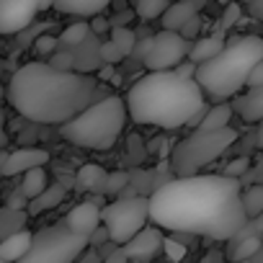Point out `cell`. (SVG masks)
Masks as SVG:
<instances>
[{
    "label": "cell",
    "mask_w": 263,
    "mask_h": 263,
    "mask_svg": "<svg viewBox=\"0 0 263 263\" xmlns=\"http://www.w3.org/2000/svg\"><path fill=\"white\" fill-rule=\"evenodd\" d=\"M240 194L242 183L222 173L171 178L147 199L150 222L171 232L230 240L248 219Z\"/></svg>",
    "instance_id": "obj_1"
},
{
    "label": "cell",
    "mask_w": 263,
    "mask_h": 263,
    "mask_svg": "<svg viewBox=\"0 0 263 263\" xmlns=\"http://www.w3.org/2000/svg\"><path fill=\"white\" fill-rule=\"evenodd\" d=\"M98 83L88 72H65L49 62H29L11 75L8 103L39 124H65L96 101Z\"/></svg>",
    "instance_id": "obj_2"
},
{
    "label": "cell",
    "mask_w": 263,
    "mask_h": 263,
    "mask_svg": "<svg viewBox=\"0 0 263 263\" xmlns=\"http://www.w3.org/2000/svg\"><path fill=\"white\" fill-rule=\"evenodd\" d=\"M126 116L137 124L160 129H181L204 106V93L194 78H183L176 70H160L142 75L129 88Z\"/></svg>",
    "instance_id": "obj_3"
},
{
    "label": "cell",
    "mask_w": 263,
    "mask_h": 263,
    "mask_svg": "<svg viewBox=\"0 0 263 263\" xmlns=\"http://www.w3.org/2000/svg\"><path fill=\"white\" fill-rule=\"evenodd\" d=\"M258 60H263V39L255 34L235 36L224 42L219 54L196 65L194 80L199 83L204 96L224 101L245 88V80Z\"/></svg>",
    "instance_id": "obj_4"
},
{
    "label": "cell",
    "mask_w": 263,
    "mask_h": 263,
    "mask_svg": "<svg viewBox=\"0 0 263 263\" xmlns=\"http://www.w3.org/2000/svg\"><path fill=\"white\" fill-rule=\"evenodd\" d=\"M126 124V103L119 96H106L85 106L78 116L60 124V137L88 150H111Z\"/></svg>",
    "instance_id": "obj_5"
},
{
    "label": "cell",
    "mask_w": 263,
    "mask_h": 263,
    "mask_svg": "<svg viewBox=\"0 0 263 263\" xmlns=\"http://www.w3.org/2000/svg\"><path fill=\"white\" fill-rule=\"evenodd\" d=\"M237 140V132L232 126L224 129H194L189 137H183L171 153V171L176 178L196 176L201 168L222 158Z\"/></svg>",
    "instance_id": "obj_6"
},
{
    "label": "cell",
    "mask_w": 263,
    "mask_h": 263,
    "mask_svg": "<svg viewBox=\"0 0 263 263\" xmlns=\"http://www.w3.org/2000/svg\"><path fill=\"white\" fill-rule=\"evenodd\" d=\"M88 250V237L72 232L65 222L34 232L26 255L16 263H70Z\"/></svg>",
    "instance_id": "obj_7"
},
{
    "label": "cell",
    "mask_w": 263,
    "mask_h": 263,
    "mask_svg": "<svg viewBox=\"0 0 263 263\" xmlns=\"http://www.w3.org/2000/svg\"><path fill=\"white\" fill-rule=\"evenodd\" d=\"M101 222L114 245H124L150 222V204L145 196H124L101 209Z\"/></svg>",
    "instance_id": "obj_8"
},
{
    "label": "cell",
    "mask_w": 263,
    "mask_h": 263,
    "mask_svg": "<svg viewBox=\"0 0 263 263\" xmlns=\"http://www.w3.org/2000/svg\"><path fill=\"white\" fill-rule=\"evenodd\" d=\"M189 39H183L178 31H160L153 36V44L147 49V54L142 57V65L150 72H160V70H173L178 62H183V57H189Z\"/></svg>",
    "instance_id": "obj_9"
},
{
    "label": "cell",
    "mask_w": 263,
    "mask_h": 263,
    "mask_svg": "<svg viewBox=\"0 0 263 263\" xmlns=\"http://www.w3.org/2000/svg\"><path fill=\"white\" fill-rule=\"evenodd\" d=\"M54 6V0H0V34H18L31 26L36 13Z\"/></svg>",
    "instance_id": "obj_10"
},
{
    "label": "cell",
    "mask_w": 263,
    "mask_h": 263,
    "mask_svg": "<svg viewBox=\"0 0 263 263\" xmlns=\"http://www.w3.org/2000/svg\"><path fill=\"white\" fill-rule=\"evenodd\" d=\"M160 245H163V232H160V227H142L132 240H126L124 245H119L121 248V253L126 255V260H150L158 250H160Z\"/></svg>",
    "instance_id": "obj_11"
},
{
    "label": "cell",
    "mask_w": 263,
    "mask_h": 263,
    "mask_svg": "<svg viewBox=\"0 0 263 263\" xmlns=\"http://www.w3.org/2000/svg\"><path fill=\"white\" fill-rule=\"evenodd\" d=\"M49 163V153L42 150V147H21L11 155L3 158V176H24L26 171L31 168H39V165H47Z\"/></svg>",
    "instance_id": "obj_12"
},
{
    "label": "cell",
    "mask_w": 263,
    "mask_h": 263,
    "mask_svg": "<svg viewBox=\"0 0 263 263\" xmlns=\"http://www.w3.org/2000/svg\"><path fill=\"white\" fill-rule=\"evenodd\" d=\"M65 224L78 232V235H90L98 224H101V206L96 201H80L78 206L70 209V214L65 217Z\"/></svg>",
    "instance_id": "obj_13"
},
{
    "label": "cell",
    "mask_w": 263,
    "mask_h": 263,
    "mask_svg": "<svg viewBox=\"0 0 263 263\" xmlns=\"http://www.w3.org/2000/svg\"><path fill=\"white\" fill-rule=\"evenodd\" d=\"M232 111L240 114L242 121H248V124H258V121L263 119V85L248 88V93L237 96L235 103H232Z\"/></svg>",
    "instance_id": "obj_14"
},
{
    "label": "cell",
    "mask_w": 263,
    "mask_h": 263,
    "mask_svg": "<svg viewBox=\"0 0 263 263\" xmlns=\"http://www.w3.org/2000/svg\"><path fill=\"white\" fill-rule=\"evenodd\" d=\"M31 237H34V232H29V230H18V232L3 237L0 240V258H3L6 263L21 260L26 255L29 245H31Z\"/></svg>",
    "instance_id": "obj_15"
},
{
    "label": "cell",
    "mask_w": 263,
    "mask_h": 263,
    "mask_svg": "<svg viewBox=\"0 0 263 263\" xmlns=\"http://www.w3.org/2000/svg\"><path fill=\"white\" fill-rule=\"evenodd\" d=\"M194 16H199V8H194L186 0H181V3H168V8L163 11V29L165 31H181Z\"/></svg>",
    "instance_id": "obj_16"
},
{
    "label": "cell",
    "mask_w": 263,
    "mask_h": 263,
    "mask_svg": "<svg viewBox=\"0 0 263 263\" xmlns=\"http://www.w3.org/2000/svg\"><path fill=\"white\" fill-rule=\"evenodd\" d=\"M108 3L111 0H54L52 8L67 16H98L108 8Z\"/></svg>",
    "instance_id": "obj_17"
},
{
    "label": "cell",
    "mask_w": 263,
    "mask_h": 263,
    "mask_svg": "<svg viewBox=\"0 0 263 263\" xmlns=\"http://www.w3.org/2000/svg\"><path fill=\"white\" fill-rule=\"evenodd\" d=\"M106 171L96 163H88L78 171L75 176V183H78V191H96V194H103V186H106Z\"/></svg>",
    "instance_id": "obj_18"
},
{
    "label": "cell",
    "mask_w": 263,
    "mask_h": 263,
    "mask_svg": "<svg viewBox=\"0 0 263 263\" xmlns=\"http://www.w3.org/2000/svg\"><path fill=\"white\" fill-rule=\"evenodd\" d=\"M222 47H224V39H222V34H212V36H201V39H196L194 42V47L189 49V60L191 62H206V60H212L214 54H219L222 52Z\"/></svg>",
    "instance_id": "obj_19"
},
{
    "label": "cell",
    "mask_w": 263,
    "mask_h": 263,
    "mask_svg": "<svg viewBox=\"0 0 263 263\" xmlns=\"http://www.w3.org/2000/svg\"><path fill=\"white\" fill-rule=\"evenodd\" d=\"M227 242H230V248H227V258H230L232 263H237V260H248V258H253L255 250L260 248L263 237H230Z\"/></svg>",
    "instance_id": "obj_20"
},
{
    "label": "cell",
    "mask_w": 263,
    "mask_h": 263,
    "mask_svg": "<svg viewBox=\"0 0 263 263\" xmlns=\"http://www.w3.org/2000/svg\"><path fill=\"white\" fill-rule=\"evenodd\" d=\"M65 199V189L62 186H47L36 199H31L26 206H29V214H39V212H47V209H54L60 206V201Z\"/></svg>",
    "instance_id": "obj_21"
},
{
    "label": "cell",
    "mask_w": 263,
    "mask_h": 263,
    "mask_svg": "<svg viewBox=\"0 0 263 263\" xmlns=\"http://www.w3.org/2000/svg\"><path fill=\"white\" fill-rule=\"evenodd\" d=\"M230 119H232V106L230 103H217V106H209L201 124L196 129H224L230 126Z\"/></svg>",
    "instance_id": "obj_22"
},
{
    "label": "cell",
    "mask_w": 263,
    "mask_h": 263,
    "mask_svg": "<svg viewBox=\"0 0 263 263\" xmlns=\"http://www.w3.org/2000/svg\"><path fill=\"white\" fill-rule=\"evenodd\" d=\"M47 189V171H44V165H39V168H31V171H26L24 173V181H21V194L31 201V199H36L42 191Z\"/></svg>",
    "instance_id": "obj_23"
},
{
    "label": "cell",
    "mask_w": 263,
    "mask_h": 263,
    "mask_svg": "<svg viewBox=\"0 0 263 263\" xmlns=\"http://www.w3.org/2000/svg\"><path fill=\"white\" fill-rule=\"evenodd\" d=\"M240 201H242V209H245V217H248V219L263 214V183L248 186V189L240 194Z\"/></svg>",
    "instance_id": "obj_24"
},
{
    "label": "cell",
    "mask_w": 263,
    "mask_h": 263,
    "mask_svg": "<svg viewBox=\"0 0 263 263\" xmlns=\"http://www.w3.org/2000/svg\"><path fill=\"white\" fill-rule=\"evenodd\" d=\"M24 222H26V214L21 209H11V206H0V235L8 237L18 230H24Z\"/></svg>",
    "instance_id": "obj_25"
},
{
    "label": "cell",
    "mask_w": 263,
    "mask_h": 263,
    "mask_svg": "<svg viewBox=\"0 0 263 263\" xmlns=\"http://www.w3.org/2000/svg\"><path fill=\"white\" fill-rule=\"evenodd\" d=\"M88 36H90V24H88V21H78V24L67 26V29L60 34L57 44H60V47H70V49H72V47L83 44Z\"/></svg>",
    "instance_id": "obj_26"
},
{
    "label": "cell",
    "mask_w": 263,
    "mask_h": 263,
    "mask_svg": "<svg viewBox=\"0 0 263 263\" xmlns=\"http://www.w3.org/2000/svg\"><path fill=\"white\" fill-rule=\"evenodd\" d=\"M171 0H135V13L145 21H153V18H160L163 11L168 8Z\"/></svg>",
    "instance_id": "obj_27"
},
{
    "label": "cell",
    "mask_w": 263,
    "mask_h": 263,
    "mask_svg": "<svg viewBox=\"0 0 263 263\" xmlns=\"http://www.w3.org/2000/svg\"><path fill=\"white\" fill-rule=\"evenodd\" d=\"M111 42H114V44L119 47V52L126 57V54L135 52L137 36H135V31L126 29V26H114V29H111Z\"/></svg>",
    "instance_id": "obj_28"
},
{
    "label": "cell",
    "mask_w": 263,
    "mask_h": 263,
    "mask_svg": "<svg viewBox=\"0 0 263 263\" xmlns=\"http://www.w3.org/2000/svg\"><path fill=\"white\" fill-rule=\"evenodd\" d=\"M160 248L165 250V255H168L171 263H183V258H186V253H189V248H186L181 240H176V237H163V245H160Z\"/></svg>",
    "instance_id": "obj_29"
},
{
    "label": "cell",
    "mask_w": 263,
    "mask_h": 263,
    "mask_svg": "<svg viewBox=\"0 0 263 263\" xmlns=\"http://www.w3.org/2000/svg\"><path fill=\"white\" fill-rule=\"evenodd\" d=\"M49 65H52V67H57V70L72 72V70H75V54H72V52H65V49H54V52H52Z\"/></svg>",
    "instance_id": "obj_30"
},
{
    "label": "cell",
    "mask_w": 263,
    "mask_h": 263,
    "mask_svg": "<svg viewBox=\"0 0 263 263\" xmlns=\"http://www.w3.org/2000/svg\"><path fill=\"white\" fill-rule=\"evenodd\" d=\"M250 171V160L248 158H235L227 168H224V173L222 176H230V178H237V181H242V176Z\"/></svg>",
    "instance_id": "obj_31"
},
{
    "label": "cell",
    "mask_w": 263,
    "mask_h": 263,
    "mask_svg": "<svg viewBox=\"0 0 263 263\" xmlns=\"http://www.w3.org/2000/svg\"><path fill=\"white\" fill-rule=\"evenodd\" d=\"M98 54H101V60H103V62H108V65L121 62V57H124V54L119 52V47H116L111 39H108V42H103V44L98 47Z\"/></svg>",
    "instance_id": "obj_32"
},
{
    "label": "cell",
    "mask_w": 263,
    "mask_h": 263,
    "mask_svg": "<svg viewBox=\"0 0 263 263\" xmlns=\"http://www.w3.org/2000/svg\"><path fill=\"white\" fill-rule=\"evenodd\" d=\"M126 173H121V171H116V173H108L106 176V186H103V194H116V191H121L124 186H126Z\"/></svg>",
    "instance_id": "obj_33"
},
{
    "label": "cell",
    "mask_w": 263,
    "mask_h": 263,
    "mask_svg": "<svg viewBox=\"0 0 263 263\" xmlns=\"http://www.w3.org/2000/svg\"><path fill=\"white\" fill-rule=\"evenodd\" d=\"M240 6H237V0H232V3H227L224 6V16H222V29H230V26H235L237 21H240Z\"/></svg>",
    "instance_id": "obj_34"
},
{
    "label": "cell",
    "mask_w": 263,
    "mask_h": 263,
    "mask_svg": "<svg viewBox=\"0 0 263 263\" xmlns=\"http://www.w3.org/2000/svg\"><path fill=\"white\" fill-rule=\"evenodd\" d=\"M57 47H60V44H57L54 36H47V34H44V36L36 39V52H39V54H52Z\"/></svg>",
    "instance_id": "obj_35"
},
{
    "label": "cell",
    "mask_w": 263,
    "mask_h": 263,
    "mask_svg": "<svg viewBox=\"0 0 263 263\" xmlns=\"http://www.w3.org/2000/svg\"><path fill=\"white\" fill-rule=\"evenodd\" d=\"M245 85H248V88H255V85H263V60H258V62L253 65V70H250V75H248V80H245Z\"/></svg>",
    "instance_id": "obj_36"
},
{
    "label": "cell",
    "mask_w": 263,
    "mask_h": 263,
    "mask_svg": "<svg viewBox=\"0 0 263 263\" xmlns=\"http://www.w3.org/2000/svg\"><path fill=\"white\" fill-rule=\"evenodd\" d=\"M173 70H176L178 75H183V78H194V72H196V62H191V60H189V62H178Z\"/></svg>",
    "instance_id": "obj_37"
},
{
    "label": "cell",
    "mask_w": 263,
    "mask_h": 263,
    "mask_svg": "<svg viewBox=\"0 0 263 263\" xmlns=\"http://www.w3.org/2000/svg\"><path fill=\"white\" fill-rule=\"evenodd\" d=\"M26 204H29V199L21 194V189H18V191H13V194H11V199H8V206H11V209H24Z\"/></svg>",
    "instance_id": "obj_38"
},
{
    "label": "cell",
    "mask_w": 263,
    "mask_h": 263,
    "mask_svg": "<svg viewBox=\"0 0 263 263\" xmlns=\"http://www.w3.org/2000/svg\"><path fill=\"white\" fill-rule=\"evenodd\" d=\"M196 31H199V16H194V18H191L178 34H181L183 39H189V36H196Z\"/></svg>",
    "instance_id": "obj_39"
},
{
    "label": "cell",
    "mask_w": 263,
    "mask_h": 263,
    "mask_svg": "<svg viewBox=\"0 0 263 263\" xmlns=\"http://www.w3.org/2000/svg\"><path fill=\"white\" fill-rule=\"evenodd\" d=\"M103 263H129V260H126V255L121 253V248H116V250H111V253L106 255Z\"/></svg>",
    "instance_id": "obj_40"
},
{
    "label": "cell",
    "mask_w": 263,
    "mask_h": 263,
    "mask_svg": "<svg viewBox=\"0 0 263 263\" xmlns=\"http://www.w3.org/2000/svg\"><path fill=\"white\" fill-rule=\"evenodd\" d=\"M250 13L255 16V18H263V0H250Z\"/></svg>",
    "instance_id": "obj_41"
},
{
    "label": "cell",
    "mask_w": 263,
    "mask_h": 263,
    "mask_svg": "<svg viewBox=\"0 0 263 263\" xmlns=\"http://www.w3.org/2000/svg\"><path fill=\"white\" fill-rule=\"evenodd\" d=\"M255 145L263 150V119L258 121V129H255Z\"/></svg>",
    "instance_id": "obj_42"
},
{
    "label": "cell",
    "mask_w": 263,
    "mask_h": 263,
    "mask_svg": "<svg viewBox=\"0 0 263 263\" xmlns=\"http://www.w3.org/2000/svg\"><path fill=\"white\" fill-rule=\"evenodd\" d=\"M248 263H263V242H260V248L255 250V255L248 258Z\"/></svg>",
    "instance_id": "obj_43"
},
{
    "label": "cell",
    "mask_w": 263,
    "mask_h": 263,
    "mask_svg": "<svg viewBox=\"0 0 263 263\" xmlns=\"http://www.w3.org/2000/svg\"><path fill=\"white\" fill-rule=\"evenodd\" d=\"M101 78H103V80H111V78H114V67L108 65V67H106V70L101 72Z\"/></svg>",
    "instance_id": "obj_44"
},
{
    "label": "cell",
    "mask_w": 263,
    "mask_h": 263,
    "mask_svg": "<svg viewBox=\"0 0 263 263\" xmlns=\"http://www.w3.org/2000/svg\"><path fill=\"white\" fill-rule=\"evenodd\" d=\"M0 178H3V158H0Z\"/></svg>",
    "instance_id": "obj_45"
},
{
    "label": "cell",
    "mask_w": 263,
    "mask_h": 263,
    "mask_svg": "<svg viewBox=\"0 0 263 263\" xmlns=\"http://www.w3.org/2000/svg\"><path fill=\"white\" fill-rule=\"evenodd\" d=\"M217 3H222V6H227V3H232V0H217Z\"/></svg>",
    "instance_id": "obj_46"
},
{
    "label": "cell",
    "mask_w": 263,
    "mask_h": 263,
    "mask_svg": "<svg viewBox=\"0 0 263 263\" xmlns=\"http://www.w3.org/2000/svg\"><path fill=\"white\" fill-rule=\"evenodd\" d=\"M237 263H248V260H237Z\"/></svg>",
    "instance_id": "obj_47"
},
{
    "label": "cell",
    "mask_w": 263,
    "mask_h": 263,
    "mask_svg": "<svg viewBox=\"0 0 263 263\" xmlns=\"http://www.w3.org/2000/svg\"><path fill=\"white\" fill-rule=\"evenodd\" d=\"M0 263H6V260H3V258H0Z\"/></svg>",
    "instance_id": "obj_48"
},
{
    "label": "cell",
    "mask_w": 263,
    "mask_h": 263,
    "mask_svg": "<svg viewBox=\"0 0 263 263\" xmlns=\"http://www.w3.org/2000/svg\"><path fill=\"white\" fill-rule=\"evenodd\" d=\"M70 263H78V260H70Z\"/></svg>",
    "instance_id": "obj_49"
},
{
    "label": "cell",
    "mask_w": 263,
    "mask_h": 263,
    "mask_svg": "<svg viewBox=\"0 0 263 263\" xmlns=\"http://www.w3.org/2000/svg\"><path fill=\"white\" fill-rule=\"evenodd\" d=\"M245 3H250V0H245Z\"/></svg>",
    "instance_id": "obj_50"
}]
</instances>
